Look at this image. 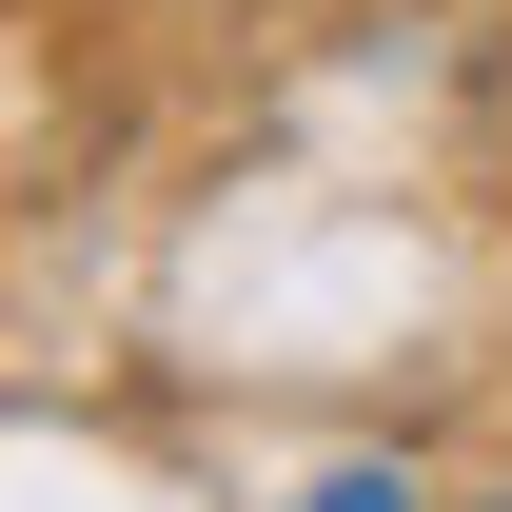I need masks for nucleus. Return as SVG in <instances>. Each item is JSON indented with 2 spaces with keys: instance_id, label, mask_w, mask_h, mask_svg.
Returning a JSON list of instances; mask_svg holds the SVG:
<instances>
[{
  "instance_id": "nucleus-1",
  "label": "nucleus",
  "mask_w": 512,
  "mask_h": 512,
  "mask_svg": "<svg viewBox=\"0 0 512 512\" xmlns=\"http://www.w3.org/2000/svg\"><path fill=\"white\" fill-rule=\"evenodd\" d=\"M316 512H394V493H316Z\"/></svg>"
}]
</instances>
